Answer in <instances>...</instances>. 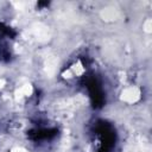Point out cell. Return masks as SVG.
<instances>
[{"instance_id":"cell-1","label":"cell","mask_w":152,"mask_h":152,"mask_svg":"<svg viewBox=\"0 0 152 152\" xmlns=\"http://www.w3.org/2000/svg\"><path fill=\"white\" fill-rule=\"evenodd\" d=\"M28 34L36 38L38 42H48L51 37V31L49 26L42 24V23H34L30 28H28Z\"/></svg>"},{"instance_id":"cell-2","label":"cell","mask_w":152,"mask_h":152,"mask_svg":"<svg viewBox=\"0 0 152 152\" xmlns=\"http://www.w3.org/2000/svg\"><path fill=\"white\" fill-rule=\"evenodd\" d=\"M140 99V90L137 87H129L126 88L121 93V100L128 103H134Z\"/></svg>"},{"instance_id":"cell-3","label":"cell","mask_w":152,"mask_h":152,"mask_svg":"<svg viewBox=\"0 0 152 152\" xmlns=\"http://www.w3.org/2000/svg\"><path fill=\"white\" fill-rule=\"evenodd\" d=\"M57 64H58V59L56 58V56H48L45 59V74L48 77H52L57 70Z\"/></svg>"},{"instance_id":"cell-4","label":"cell","mask_w":152,"mask_h":152,"mask_svg":"<svg viewBox=\"0 0 152 152\" xmlns=\"http://www.w3.org/2000/svg\"><path fill=\"white\" fill-rule=\"evenodd\" d=\"M119 17V11L115 7H106L101 11V18L106 21H113L118 19Z\"/></svg>"},{"instance_id":"cell-5","label":"cell","mask_w":152,"mask_h":152,"mask_svg":"<svg viewBox=\"0 0 152 152\" xmlns=\"http://www.w3.org/2000/svg\"><path fill=\"white\" fill-rule=\"evenodd\" d=\"M31 93H32V86H31V84H24L23 87H20L19 89L15 90L14 95H15V99H17V100H20V99L24 97V96L31 95Z\"/></svg>"},{"instance_id":"cell-6","label":"cell","mask_w":152,"mask_h":152,"mask_svg":"<svg viewBox=\"0 0 152 152\" xmlns=\"http://www.w3.org/2000/svg\"><path fill=\"white\" fill-rule=\"evenodd\" d=\"M70 71H71L72 74H75V75H81V74H83V71H84V68L82 66V64H81L80 62H77L76 64H74V65L71 66Z\"/></svg>"},{"instance_id":"cell-7","label":"cell","mask_w":152,"mask_h":152,"mask_svg":"<svg viewBox=\"0 0 152 152\" xmlns=\"http://www.w3.org/2000/svg\"><path fill=\"white\" fill-rule=\"evenodd\" d=\"M144 30H145V32H147V33H150V32L152 31V20H151V19H147V20L145 21V24H144Z\"/></svg>"},{"instance_id":"cell-8","label":"cell","mask_w":152,"mask_h":152,"mask_svg":"<svg viewBox=\"0 0 152 152\" xmlns=\"http://www.w3.org/2000/svg\"><path fill=\"white\" fill-rule=\"evenodd\" d=\"M11 152H27V151L24 150V148H20V147H15V148H13Z\"/></svg>"},{"instance_id":"cell-9","label":"cell","mask_w":152,"mask_h":152,"mask_svg":"<svg viewBox=\"0 0 152 152\" xmlns=\"http://www.w3.org/2000/svg\"><path fill=\"white\" fill-rule=\"evenodd\" d=\"M4 84H5V81H4L2 78H0V88H1V87H4Z\"/></svg>"}]
</instances>
